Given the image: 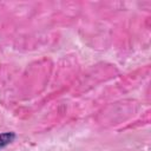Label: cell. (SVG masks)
Listing matches in <instances>:
<instances>
[{
  "label": "cell",
  "mask_w": 151,
  "mask_h": 151,
  "mask_svg": "<svg viewBox=\"0 0 151 151\" xmlns=\"http://www.w3.org/2000/svg\"><path fill=\"white\" fill-rule=\"evenodd\" d=\"M15 138V134L13 132H5L0 134V149L5 147L6 145H8L9 143L13 142V139Z\"/></svg>",
  "instance_id": "1"
}]
</instances>
